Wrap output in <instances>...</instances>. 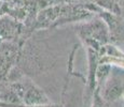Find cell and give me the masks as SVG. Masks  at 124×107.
Masks as SVG:
<instances>
[{"mask_svg": "<svg viewBox=\"0 0 124 107\" xmlns=\"http://www.w3.org/2000/svg\"><path fill=\"white\" fill-rule=\"evenodd\" d=\"M99 89V88H98ZM101 95L105 102H114L122 97L124 93V82L118 76H110L102 85ZM99 89V90H101Z\"/></svg>", "mask_w": 124, "mask_h": 107, "instance_id": "cell-1", "label": "cell"}, {"mask_svg": "<svg viewBox=\"0 0 124 107\" xmlns=\"http://www.w3.org/2000/svg\"><path fill=\"white\" fill-rule=\"evenodd\" d=\"M22 103L27 106H41L50 104L49 97L45 94V92L41 88L36 85H28L25 86V91L22 99Z\"/></svg>", "mask_w": 124, "mask_h": 107, "instance_id": "cell-2", "label": "cell"}, {"mask_svg": "<svg viewBox=\"0 0 124 107\" xmlns=\"http://www.w3.org/2000/svg\"><path fill=\"white\" fill-rule=\"evenodd\" d=\"M111 65L110 63H99L97 65L96 69V75H95V78H96V88H101L104 82L108 79V77L111 74Z\"/></svg>", "mask_w": 124, "mask_h": 107, "instance_id": "cell-3", "label": "cell"}, {"mask_svg": "<svg viewBox=\"0 0 124 107\" xmlns=\"http://www.w3.org/2000/svg\"><path fill=\"white\" fill-rule=\"evenodd\" d=\"M91 107H105V101L101 95V90L96 88L93 94V102Z\"/></svg>", "mask_w": 124, "mask_h": 107, "instance_id": "cell-4", "label": "cell"}, {"mask_svg": "<svg viewBox=\"0 0 124 107\" xmlns=\"http://www.w3.org/2000/svg\"><path fill=\"white\" fill-rule=\"evenodd\" d=\"M122 99L124 100V93H123V95H122Z\"/></svg>", "mask_w": 124, "mask_h": 107, "instance_id": "cell-5", "label": "cell"}]
</instances>
